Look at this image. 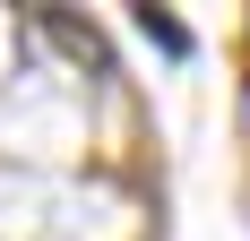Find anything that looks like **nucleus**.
Listing matches in <instances>:
<instances>
[{
  "label": "nucleus",
  "instance_id": "1",
  "mask_svg": "<svg viewBox=\"0 0 250 241\" xmlns=\"http://www.w3.org/2000/svg\"><path fill=\"white\" fill-rule=\"evenodd\" d=\"M138 26H147V35H155V43H164V52H190V35H181L173 18H155V9H138Z\"/></svg>",
  "mask_w": 250,
  "mask_h": 241
}]
</instances>
